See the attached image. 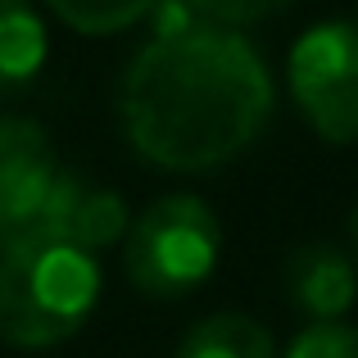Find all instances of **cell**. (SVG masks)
<instances>
[{"label":"cell","instance_id":"6da1fadb","mask_svg":"<svg viewBox=\"0 0 358 358\" xmlns=\"http://www.w3.org/2000/svg\"><path fill=\"white\" fill-rule=\"evenodd\" d=\"M155 36L118 78V127L145 164L204 173L245 155L272 118V78L245 32L155 5Z\"/></svg>","mask_w":358,"mask_h":358},{"label":"cell","instance_id":"7a4b0ae2","mask_svg":"<svg viewBox=\"0 0 358 358\" xmlns=\"http://www.w3.org/2000/svg\"><path fill=\"white\" fill-rule=\"evenodd\" d=\"M100 299V263L78 245H32L0 254V341L50 350L87 327Z\"/></svg>","mask_w":358,"mask_h":358},{"label":"cell","instance_id":"3957f363","mask_svg":"<svg viewBox=\"0 0 358 358\" xmlns=\"http://www.w3.org/2000/svg\"><path fill=\"white\" fill-rule=\"evenodd\" d=\"M87 191L55 159L50 131L32 118L0 114V254L69 245V222Z\"/></svg>","mask_w":358,"mask_h":358},{"label":"cell","instance_id":"277c9868","mask_svg":"<svg viewBox=\"0 0 358 358\" xmlns=\"http://www.w3.org/2000/svg\"><path fill=\"white\" fill-rule=\"evenodd\" d=\"M222 254L218 213L200 195H159L131 218L122 268L127 281L150 299H182L213 277Z\"/></svg>","mask_w":358,"mask_h":358},{"label":"cell","instance_id":"5b68a950","mask_svg":"<svg viewBox=\"0 0 358 358\" xmlns=\"http://www.w3.org/2000/svg\"><path fill=\"white\" fill-rule=\"evenodd\" d=\"M290 96L304 122L331 145L358 141V23L327 18L290 45Z\"/></svg>","mask_w":358,"mask_h":358},{"label":"cell","instance_id":"8992f818","mask_svg":"<svg viewBox=\"0 0 358 358\" xmlns=\"http://www.w3.org/2000/svg\"><path fill=\"white\" fill-rule=\"evenodd\" d=\"M281 286H286V299L304 317L341 322V313H350L358 299V268L345 250L313 241V245L290 250L286 268H281Z\"/></svg>","mask_w":358,"mask_h":358},{"label":"cell","instance_id":"52a82bcc","mask_svg":"<svg viewBox=\"0 0 358 358\" xmlns=\"http://www.w3.org/2000/svg\"><path fill=\"white\" fill-rule=\"evenodd\" d=\"M45 55L50 41L41 14L23 0H0V100L32 87L36 73L45 69Z\"/></svg>","mask_w":358,"mask_h":358},{"label":"cell","instance_id":"ba28073f","mask_svg":"<svg viewBox=\"0 0 358 358\" xmlns=\"http://www.w3.org/2000/svg\"><path fill=\"white\" fill-rule=\"evenodd\" d=\"M177 358H277L272 336L250 313H209L182 336Z\"/></svg>","mask_w":358,"mask_h":358},{"label":"cell","instance_id":"9c48e42d","mask_svg":"<svg viewBox=\"0 0 358 358\" xmlns=\"http://www.w3.org/2000/svg\"><path fill=\"white\" fill-rule=\"evenodd\" d=\"M131 227V213L122 204V195L105 191V186H87L78 200V213L69 222V245H78L82 254H96L109 250L114 241H127Z\"/></svg>","mask_w":358,"mask_h":358},{"label":"cell","instance_id":"30bf717a","mask_svg":"<svg viewBox=\"0 0 358 358\" xmlns=\"http://www.w3.org/2000/svg\"><path fill=\"white\" fill-rule=\"evenodd\" d=\"M50 14L82 36H114V32H127V27L145 23L155 14V5H87V0L73 5V0H55Z\"/></svg>","mask_w":358,"mask_h":358},{"label":"cell","instance_id":"8fae6325","mask_svg":"<svg viewBox=\"0 0 358 358\" xmlns=\"http://www.w3.org/2000/svg\"><path fill=\"white\" fill-rule=\"evenodd\" d=\"M286 358H358V327L313 322L290 341Z\"/></svg>","mask_w":358,"mask_h":358},{"label":"cell","instance_id":"7c38bea8","mask_svg":"<svg viewBox=\"0 0 358 358\" xmlns=\"http://www.w3.org/2000/svg\"><path fill=\"white\" fill-rule=\"evenodd\" d=\"M350 259H354V268H358V204H354V213H350Z\"/></svg>","mask_w":358,"mask_h":358}]
</instances>
